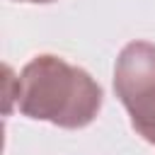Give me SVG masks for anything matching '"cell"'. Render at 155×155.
I'll return each instance as SVG.
<instances>
[{"label":"cell","mask_w":155,"mask_h":155,"mask_svg":"<svg viewBox=\"0 0 155 155\" xmlns=\"http://www.w3.org/2000/svg\"><path fill=\"white\" fill-rule=\"evenodd\" d=\"M92 82L87 75L70 70L61 61L53 58H41L34 61L24 70V92H22V111L41 116V119H53L65 126L85 124L92 116V107L80 104L70 97L63 94H75V92H92Z\"/></svg>","instance_id":"6da1fadb"}]
</instances>
